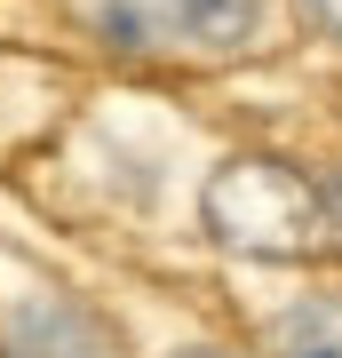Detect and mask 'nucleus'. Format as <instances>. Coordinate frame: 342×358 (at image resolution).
Returning a JSON list of instances; mask_svg holds the SVG:
<instances>
[{
    "label": "nucleus",
    "instance_id": "6",
    "mask_svg": "<svg viewBox=\"0 0 342 358\" xmlns=\"http://www.w3.org/2000/svg\"><path fill=\"white\" fill-rule=\"evenodd\" d=\"M303 8H311V16H318V24H327V32L342 40V0H303Z\"/></svg>",
    "mask_w": 342,
    "mask_h": 358
},
{
    "label": "nucleus",
    "instance_id": "1",
    "mask_svg": "<svg viewBox=\"0 0 342 358\" xmlns=\"http://www.w3.org/2000/svg\"><path fill=\"white\" fill-rule=\"evenodd\" d=\"M199 215H207V231H215L231 255L287 263V255H303V247H318L327 199H318V183H303L279 159H223L215 176H207V192H199Z\"/></svg>",
    "mask_w": 342,
    "mask_h": 358
},
{
    "label": "nucleus",
    "instance_id": "2",
    "mask_svg": "<svg viewBox=\"0 0 342 358\" xmlns=\"http://www.w3.org/2000/svg\"><path fill=\"white\" fill-rule=\"evenodd\" d=\"M112 48H231L255 32L263 0H88Z\"/></svg>",
    "mask_w": 342,
    "mask_h": 358
},
{
    "label": "nucleus",
    "instance_id": "3",
    "mask_svg": "<svg viewBox=\"0 0 342 358\" xmlns=\"http://www.w3.org/2000/svg\"><path fill=\"white\" fill-rule=\"evenodd\" d=\"M0 358H112L104 350V327L64 294H32V303L8 310L0 327Z\"/></svg>",
    "mask_w": 342,
    "mask_h": 358
},
{
    "label": "nucleus",
    "instance_id": "5",
    "mask_svg": "<svg viewBox=\"0 0 342 358\" xmlns=\"http://www.w3.org/2000/svg\"><path fill=\"white\" fill-rule=\"evenodd\" d=\"M318 199H327V231H334V239H342V167H334L327 183H318Z\"/></svg>",
    "mask_w": 342,
    "mask_h": 358
},
{
    "label": "nucleus",
    "instance_id": "7",
    "mask_svg": "<svg viewBox=\"0 0 342 358\" xmlns=\"http://www.w3.org/2000/svg\"><path fill=\"white\" fill-rule=\"evenodd\" d=\"M176 358H223V350H176Z\"/></svg>",
    "mask_w": 342,
    "mask_h": 358
},
{
    "label": "nucleus",
    "instance_id": "4",
    "mask_svg": "<svg viewBox=\"0 0 342 358\" xmlns=\"http://www.w3.org/2000/svg\"><path fill=\"white\" fill-rule=\"evenodd\" d=\"M271 350L279 358H342V294H303L294 310H279Z\"/></svg>",
    "mask_w": 342,
    "mask_h": 358
}]
</instances>
